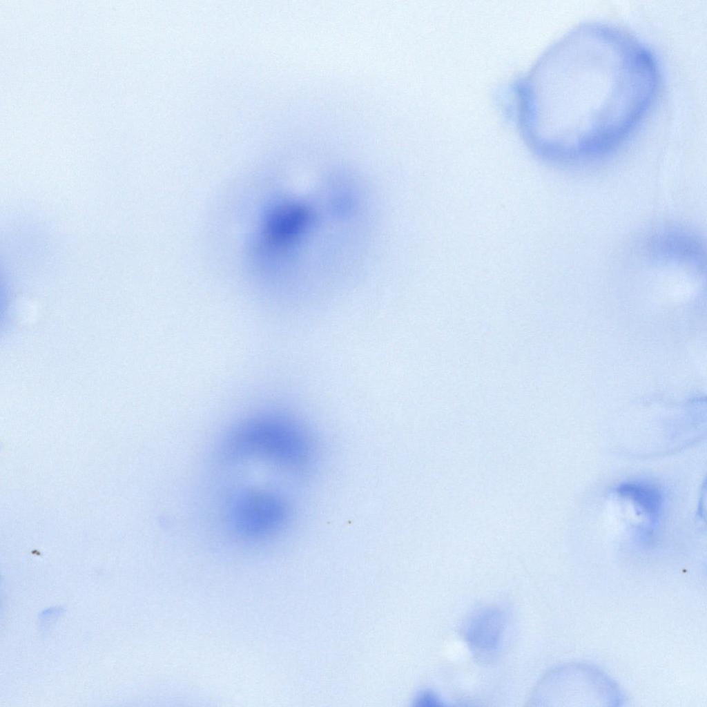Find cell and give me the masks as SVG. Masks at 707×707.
<instances>
[{
	"label": "cell",
	"instance_id": "6da1fadb",
	"mask_svg": "<svg viewBox=\"0 0 707 707\" xmlns=\"http://www.w3.org/2000/svg\"><path fill=\"white\" fill-rule=\"evenodd\" d=\"M543 150L559 160L611 151L639 126L654 104L659 70L650 51L612 25L588 23L550 54Z\"/></svg>",
	"mask_w": 707,
	"mask_h": 707
},
{
	"label": "cell",
	"instance_id": "7a4b0ae2",
	"mask_svg": "<svg viewBox=\"0 0 707 707\" xmlns=\"http://www.w3.org/2000/svg\"><path fill=\"white\" fill-rule=\"evenodd\" d=\"M313 443L297 424L281 418L252 420L230 437L227 450L233 455L258 454L287 467L302 468L313 456Z\"/></svg>",
	"mask_w": 707,
	"mask_h": 707
},
{
	"label": "cell",
	"instance_id": "3957f363",
	"mask_svg": "<svg viewBox=\"0 0 707 707\" xmlns=\"http://www.w3.org/2000/svg\"><path fill=\"white\" fill-rule=\"evenodd\" d=\"M287 509L278 496L260 492H246L238 496L231 508L235 529L248 536L272 533L284 525Z\"/></svg>",
	"mask_w": 707,
	"mask_h": 707
},
{
	"label": "cell",
	"instance_id": "277c9868",
	"mask_svg": "<svg viewBox=\"0 0 707 707\" xmlns=\"http://www.w3.org/2000/svg\"><path fill=\"white\" fill-rule=\"evenodd\" d=\"M504 612L494 607L481 608L474 612L463 627L465 640L474 650L491 653L500 646L506 629Z\"/></svg>",
	"mask_w": 707,
	"mask_h": 707
},
{
	"label": "cell",
	"instance_id": "5b68a950",
	"mask_svg": "<svg viewBox=\"0 0 707 707\" xmlns=\"http://www.w3.org/2000/svg\"><path fill=\"white\" fill-rule=\"evenodd\" d=\"M309 213L296 204L284 205L275 209L268 217L266 234L275 244H285L293 240L305 229Z\"/></svg>",
	"mask_w": 707,
	"mask_h": 707
},
{
	"label": "cell",
	"instance_id": "8992f818",
	"mask_svg": "<svg viewBox=\"0 0 707 707\" xmlns=\"http://www.w3.org/2000/svg\"><path fill=\"white\" fill-rule=\"evenodd\" d=\"M618 492L632 499L646 514L651 516H657L661 505V496L656 489L647 485L630 483L621 485Z\"/></svg>",
	"mask_w": 707,
	"mask_h": 707
},
{
	"label": "cell",
	"instance_id": "52a82bcc",
	"mask_svg": "<svg viewBox=\"0 0 707 707\" xmlns=\"http://www.w3.org/2000/svg\"><path fill=\"white\" fill-rule=\"evenodd\" d=\"M418 703L420 706H445L443 701L433 693H425L421 695L418 699Z\"/></svg>",
	"mask_w": 707,
	"mask_h": 707
}]
</instances>
